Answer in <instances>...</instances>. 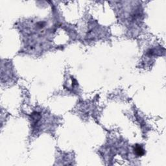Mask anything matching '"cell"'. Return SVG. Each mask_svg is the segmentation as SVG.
<instances>
[{
    "instance_id": "cell-1",
    "label": "cell",
    "mask_w": 166,
    "mask_h": 166,
    "mask_svg": "<svg viewBox=\"0 0 166 166\" xmlns=\"http://www.w3.org/2000/svg\"><path fill=\"white\" fill-rule=\"evenodd\" d=\"M134 151H135L138 156H142V155H143L144 154V150L143 149V148L141 147V146L139 145L136 146V147H135V149H134Z\"/></svg>"
}]
</instances>
